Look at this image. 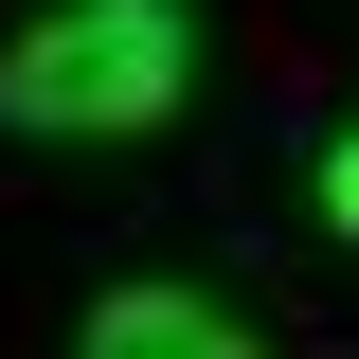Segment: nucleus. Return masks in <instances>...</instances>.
Masks as SVG:
<instances>
[{
  "label": "nucleus",
  "mask_w": 359,
  "mask_h": 359,
  "mask_svg": "<svg viewBox=\"0 0 359 359\" xmlns=\"http://www.w3.org/2000/svg\"><path fill=\"white\" fill-rule=\"evenodd\" d=\"M323 233H359V126L323 144Z\"/></svg>",
  "instance_id": "7ed1b4c3"
},
{
  "label": "nucleus",
  "mask_w": 359,
  "mask_h": 359,
  "mask_svg": "<svg viewBox=\"0 0 359 359\" xmlns=\"http://www.w3.org/2000/svg\"><path fill=\"white\" fill-rule=\"evenodd\" d=\"M72 359H252V323H233V306H198V287H108Z\"/></svg>",
  "instance_id": "f03ea898"
},
{
  "label": "nucleus",
  "mask_w": 359,
  "mask_h": 359,
  "mask_svg": "<svg viewBox=\"0 0 359 359\" xmlns=\"http://www.w3.org/2000/svg\"><path fill=\"white\" fill-rule=\"evenodd\" d=\"M180 72H198L180 0H54L36 36L0 54V126L18 144H126V126L180 108Z\"/></svg>",
  "instance_id": "f257e3e1"
}]
</instances>
